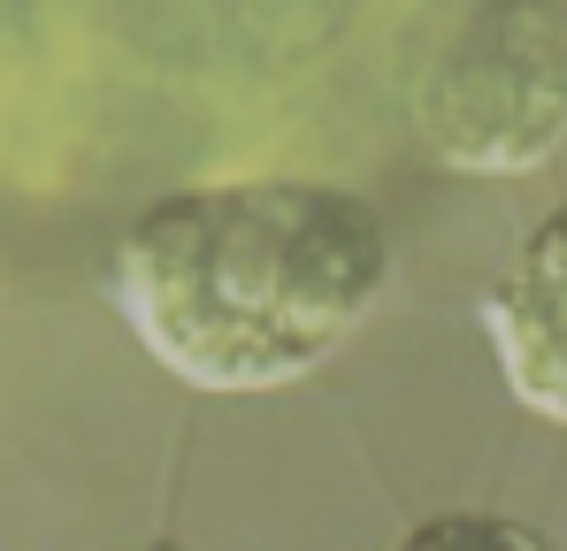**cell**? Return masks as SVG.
<instances>
[{"mask_svg": "<svg viewBox=\"0 0 567 551\" xmlns=\"http://www.w3.org/2000/svg\"><path fill=\"white\" fill-rule=\"evenodd\" d=\"M391 283V238L346 184L261 177L154 199L107 299L131 337L192 391H277L322 367Z\"/></svg>", "mask_w": 567, "mask_h": 551, "instance_id": "1", "label": "cell"}, {"mask_svg": "<svg viewBox=\"0 0 567 551\" xmlns=\"http://www.w3.org/2000/svg\"><path fill=\"white\" fill-rule=\"evenodd\" d=\"M414 123L461 177H529L567 146V0L468 8L414 77Z\"/></svg>", "mask_w": 567, "mask_h": 551, "instance_id": "2", "label": "cell"}, {"mask_svg": "<svg viewBox=\"0 0 567 551\" xmlns=\"http://www.w3.org/2000/svg\"><path fill=\"white\" fill-rule=\"evenodd\" d=\"M483 330H491L506 391L567 429V207H553L514 246L506 276L483 299Z\"/></svg>", "mask_w": 567, "mask_h": 551, "instance_id": "3", "label": "cell"}, {"mask_svg": "<svg viewBox=\"0 0 567 551\" xmlns=\"http://www.w3.org/2000/svg\"><path fill=\"white\" fill-rule=\"evenodd\" d=\"M391 551H553V544L514 513H437V521L406 529Z\"/></svg>", "mask_w": 567, "mask_h": 551, "instance_id": "4", "label": "cell"}, {"mask_svg": "<svg viewBox=\"0 0 567 551\" xmlns=\"http://www.w3.org/2000/svg\"><path fill=\"white\" fill-rule=\"evenodd\" d=\"M154 551H177V544H154Z\"/></svg>", "mask_w": 567, "mask_h": 551, "instance_id": "5", "label": "cell"}]
</instances>
